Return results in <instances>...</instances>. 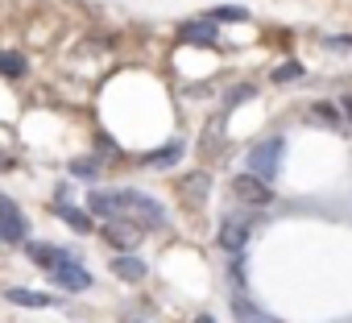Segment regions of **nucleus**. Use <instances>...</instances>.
Here are the masks:
<instances>
[{
    "mask_svg": "<svg viewBox=\"0 0 352 323\" xmlns=\"http://www.w3.org/2000/svg\"><path fill=\"white\" fill-rule=\"evenodd\" d=\"M282 153H286V141H282V137H270V141L253 145V149H249V175L274 183V175L282 170Z\"/></svg>",
    "mask_w": 352,
    "mask_h": 323,
    "instance_id": "f257e3e1",
    "label": "nucleus"
},
{
    "mask_svg": "<svg viewBox=\"0 0 352 323\" xmlns=\"http://www.w3.org/2000/svg\"><path fill=\"white\" fill-rule=\"evenodd\" d=\"M120 195H124V216H133L137 228H162L166 224V212L157 199H149L141 191H120Z\"/></svg>",
    "mask_w": 352,
    "mask_h": 323,
    "instance_id": "f03ea898",
    "label": "nucleus"
},
{
    "mask_svg": "<svg viewBox=\"0 0 352 323\" xmlns=\"http://www.w3.org/2000/svg\"><path fill=\"white\" fill-rule=\"evenodd\" d=\"M50 278H54V286H63V290H87V286H91L87 265H83V261H75L67 249H63V253H58V261L50 265Z\"/></svg>",
    "mask_w": 352,
    "mask_h": 323,
    "instance_id": "7ed1b4c3",
    "label": "nucleus"
},
{
    "mask_svg": "<svg viewBox=\"0 0 352 323\" xmlns=\"http://www.w3.org/2000/svg\"><path fill=\"white\" fill-rule=\"evenodd\" d=\"M232 195H236L241 203H249V208L274 203V187H270L265 179H257V175H236V179H232Z\"/></svg>",
    "mask_w": 352,
    "mask_h": 323,
    "instance_id": "20e7f679",
    "label": "nucleus"
},
{
    "mask_svg": "<svg viewBox=\"0 0 352 323\" xmlns=\"http://www.w3.org/2000/svg\"><path fill=\"white\" fill-rule=\"evenodd\" d=\"M0 236H5L9 245H21L30 236V220L21 216V208L9 195H0Z\"/></svg>",
    "mask_w": 352,
    "mask_h": 323,
    "instance_id": "39448f33",
    "label": "nucleus"
},
{
    "mask_svg": "<svg viewBox=\"0 0 352 323\" xmlns=\"http://www.w3.org/2000/svg\"><path fill=\"white\" fill-rule=\"evenodd\" d=\"M87 208H91V216H100V220H120L124 216V195L120 191H91L87 195Z\"/></svg>",
    "mask_w": 352,
    "mask_h": 323,
    "instance_id": "423d86ee",
    "label": "nucleus"
},
{
    "mask_svg": "<svg viewBox=\"0 0 352 323\" xmlns=\"http://www.w3.org/2000/svg\"><path fill=\"white\" fill-rule=\"evenodd\" d=\"M245 241H249V224H245V220H224V224H220V245H224L228 253H241Z\"/></svg>",
    "mask_w": 352,
    "mask_h": 323,
    "instance_id": "0eeeda50",
    "label": "nucleus"
},
{
    "mask_svg": "<svg viewBox=\"0 0 352 323\" xmlns=\"http://www.w3.org/2000/svg\"><path fill=\"white\" fill-rule=\"evenodd\" d=\"M183 42H191V46H216L220 34H216L212 21H191V25H183Z\"/></svg>",
    "mask_w": 352,
    "mask_h": 323,
    "instance_id": "6e6552de",
    "label": "nucleus"
},
{
    "mask_svg": "<svg viewBox=\"0 0 352 323\" xmlns=\"http://www.w3.org/2000/svg\"><path fill=\"white\" fill-rule=\"evenodd\" d=\"M137 236H141V228L129 224V220H112V224H108V241H112L116 249H133Z\"/></svg>",
    "mask_w": 352,
    "mask_h": 323,
    "instance_id": "1a4fd4ad",
    "label": "nucleus"
},
{
    "mask_svg": "<svg viewBox=\"0 0 352 323\" xmlns=\"http://www.w3.org/2000/svg\"><path fill=\"white\" fill-rule=\"evenodd\" d=\"M5 298H9V302H17V307H54V302H50V294L30 290V286H9V290H5Z\"/></svg>",
    "mask_w": 352,
    "mask_h": 323,
    "instance_id": "9d476101",
    "label": "nucleus"
},
{
    "mask_svg": "<svg viewBox=\"0 0 352 323\" xmlns=\"http://www.w3.org/2000/svg\"><path fill=\"white\" fill-rule=\"evenodd\" d=\"M112 274L124 278V282H141V278H145V261H141V257H116V261H112Z\"/></svg>",
    "mask_w": 352,
    "mask_h": 323,
    "instance_id": "9b49d317",
    "label": "nucleus"
},
{
    "mask_svg": "<svg viewBox=\"0 0 352 323\" xmlns=\"http://www.w3.org/2000/svg\"><path fill=\"white\" fill-rule=\"evenodd\" d=\"M54 216H63V220H67L71 228H79V232H91V212H75L71 203H58Z\"/></svg>",
    "mask_w": 352,
    "mask_h": 323,
    "instance_id": "f8f14e48",
    "label": "nucleus"
},
{
    "mask_svg": "<svg viewBox=\"0 0 352 323\" xmlns=\"http://www.w3.org/2000/svg\"><path fill=\"white\" fill-rule=\"evenodd\" d=\"M232 311H236V319H241V323H278V319H270L265 311H257L249 298H236V302H232Z\"/></svg>",
    "mask_w": 352,
    "mask_h": 323,
    "instance_id": "ddd939ff",
    "label": "nucleus"
},
{
    "mask_svg": "<svg viewBox=\"0 0 352 323\" xmlns=\"http://www.w3.org/2000/svg\"><path fill=\"white\" fill-rule=\"evenodd\" d=\"M0 75H5V79H21L25 75V58L17 50H5V54H0Z\"/></svg>",
    "mask_w": 352,
    "mask_h": 323,
    "instance_id": "4468645a",
    "label": "nucleus"
},
{
    "mask_svg": "<svg viewBox=\"0 0 352 323\" xmlns=\"http://www.w3.org/2000/svg\"><path fill=\"white\" fill-rule=\"evenodd\" d=\"M311 120L336 129V124H340V108H331V104H315V108H311Z\"/></svg>",
    "mask_w": 352,
    "mask_h": 323,
    "instance_id": "2eb2a0df",
    "label": "nucleus"
},
{
    "mask_svg": "<svg viewBox=\"0 0 352 323\" xmlns=\"http://www.w3.org/2000/svg\"><path fill=\"white\" fill-rule=\"evenodd\" d=\"M208 187H212V179H208V175H191V179H183V195H191V199H204V195H208Z\"/></svg>",
    "mask_w": 352,
    "mask_h": 323,
    "instance_id": "dca6fc26",
    "label": "nucleus"
},
{
    "mask_svg": "<svg viewBox=\"0 0 352 323\" xmlns=\"http://www.w3.org/2000/svg\"><path fill=\"white\" fill-rule=\"evenodd\" d=\"M179 153H183V145L174 141V145H166V149H157V153H149V162L153 166H170V162H179Z\"/></svg>",
    "mask_w": 352,
    "mask_h": 323,
    "instance_id": "f3484780",
    "label": "nucleus"
},
{
    "mask_svg": "<svg viewBox=\"0 0 352 323\" xmlns=\"http://www.w3.org/2000/svg\"><path fill=\"white\" fill-rule=\"evenodd\" d=\"M323 46H327V50H336V54H352V34H331Z\"/></svg>",
    "mask_w": 352,
    "mask_h": 323,
    "instance_id": "a211bd4d",
    "label": "nucleus"
},
{
    "mask_svg": "<svg viewBox=\"0 0 352 323\" xmlns=\"http://www.w3.org/2000/svg\"><path fill=\"white\" fill-rule=\"evenodd\" d=\"M298 75H302V67H298V63H286V67H278V71H274V79H278V83H294Z\"/></svg>",
    "mask_w": 352,
    "mask_h": 323,
    "instance_id": "6ab92c4d",
    "label": "nucleus"
},
{
    "mask_svg": "<svg viewBox=\"0 0 352 323\" xmlns=\"http://www.w3.org/2000/svg\"><path fill=\"white\" fill-rule=\"evenodd\" d=\"M212 21H249V13L228 5V9H216V17H212Z\"/></svg>",
    "mask_w": 352,
    "mask_h": 323,
    "instance_id": "aec40b11",
    "label": "nucleus"
},
{
    "mask_svg": "<svg viewBox=\"0 0 352 323\" xmlns=\"http://www.w3.org/2000/svg\"><path fill=\"white\" fill-rule=\"evenodd\" d=\"M71 175H75V179H96V162H75Z\"/></svg>",
    "mask_w": 352,
    "mask_h": 323,
    "instance_id": "412c9836",
    "label": "nucleus"
},
{
    "mask_svg": "<svg viewBox=\"0 0 352 323\" xmlns=\"http://www.w3.org/2000/svg\"><path fill=\"white\" fill-rule=\"evenodd\" d=\"M344 116H348V120H352V96H348V100H344Z\"/></svg>",
    "mask_w": 352,
    "mask_h": 323,
    "instance_id": "4be33fe9",
    "label": "nucleus"
},
{
    "mask_svg": "<svg viewBox=\"0 0 352 323\" xmlns=\"http://www.w3.org/2000/svg\"><path fill=\"white\" fill-rule=\"evenodd\" d=\"M195 323H216V319H208V315H199V319H195Z\"/></svg>",
    "mask_w": 352,
    "mask_h": 323,
    "instance_id": "5701e85b",
    "label": "nucleus"
},
{
    "mask_svg": "<svg viewBox=\"0 0 352 323\" xmlns=\"http://www.w3.org/2000/svg\"><path fill=\"white\" fill-rule=\"evenodd\" d=\"M5 166H9V157H0V170H5Z\"/></svg>",
    "mask_w": 352,
    "mask_h": 323,
    "instance_id": "b1692460",
    "label": "nucleus"
}]
</instances>
